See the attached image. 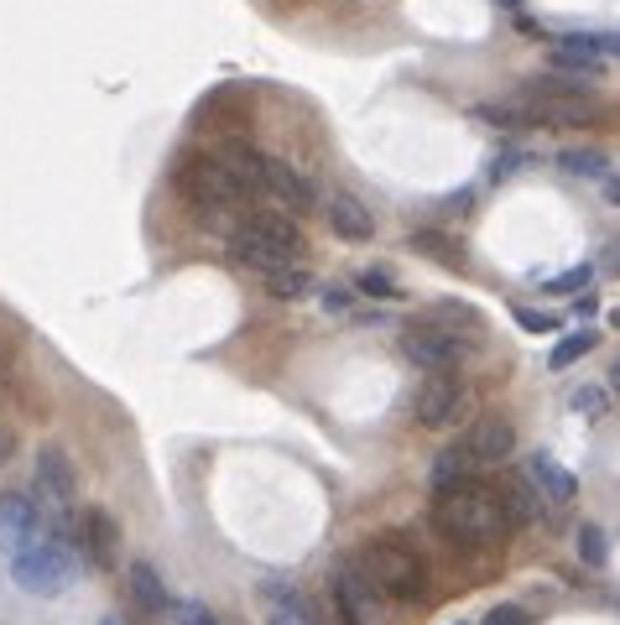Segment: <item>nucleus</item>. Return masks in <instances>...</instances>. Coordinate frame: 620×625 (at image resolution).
Masks as SVG:
<instances>
[{"label": "nucleus", "mask_w": 620, "mask_h": 625, "mask_svg": "<svg viewBox=\"0 0 620 625\" xmlns=\"http://www.w3.org/2000/svg\"><path fill=\"white\" fill-rule=\"evenodd\" d=\"M475 116L490 120V125H506V131H521V125H589V120L600 116V105L584 95L579 78L547 74V78L521 84L517 95L480 105Z\"/></svg>", "instance_id": "f257e3e1"}, {"label": "nucleus", "mask_w": 620, "mask_h": 625, "mask_svg": "<svg viewBox=\"0 0 620 625\" xmlns=\"http://www.w3.org/2000/svg\"><path fill=\"white\" fill-rule=\"evenodd\" d=\"M433 527H439L443 542L454 547H485L506 537L511 522H506V506H500V490L485 485V480H454V485H439L433 495Z\"/></svg>", "instance_id": "f03ea898"}, {"label": "nucleus", "mask_w": 620, "mask_h": 625, "mask_svg": "<svg viewBox=\"0 0 620 625\" xmlns=\"http://www.w3.org/2000/svg\"><path fill=\"white\" fill-rule=\"evenodd\" d=\"M230 255L251 266V272H277V266H302L308 255V234H302L298 215H281V209H261V215L241 219L230 234Z\"/></svg>", "instance_id": "7ed1b4c3"}, {"label": "nucleus", "mask_w": 620, "mask_h": 625, "mask_svg": "<svg viewBox=\"0 0 620 625\" xmlns=\"http://www.w3.org/2000/svg\"><path fill=\"white\" fill-rule=\"evenodd\" d=\"M517 449V428L496 417V412H485L475 423H464L460 438L439 453V464H433V480L439 485H454V480H475V469L485 464H500V459H511Z\"/></svg>", "instance_id": "20e7f679"}, {"label": "nucleus", "mask_w": 620, "mask_h": 625, "mask_svg": "<svg viewBox=\"0 0 620 625\" xmlns=\"http://www.w3.org/2000/svg\"><path fill=\"white\" fill-rule=\"evenodd\" d=\"M355 568L365 573V584L376 589L380 600H397V605L418 600L422 584H428V563H422L412 547H401L397 537L365 542L361 552H355Z\"/></svg>", "instance_id": "39448f33"}, {"label": "nucleus", "mask_w": 620, "mask_h": 625, "mask_svg": "<svg viewBox=\"0 0 620 625\" xmlns=\"http://www.w3.org/2000/svg\"><path fill=\"white\" fill-rule=\"evenodd\" d=\"M11 579H16L32 600H58L68 594V584L79 579V552L63 537H37L32 547L11 552Z\"/></svg>", "instance_id": "423d86ee"}, {"label": "nucleus", "mask_w": 620, "mask_h": 625, "mask_svg": "<svg viewBox=\"0 0 620 625\" xmlns=\"http://www.w3.org/2000/svg\"><path fill=\"white\" fill-rule=\"evenodd\" d=\"M178 194L199 209V215H220V209H235L241 204V188L224 177V167L209 152H182L178 162Z\"/></svg>", "instance_id": "0eeeda50"}, {"label": "nucleus", "mask_w": 620, "mask_h": 625, "mask_svg": "<svg viewBox=\"0 0 620 625\" xmlns=\"http://www.w3.org/2000/svg\"><path fill=\"white\" fill-rule=\"evenodd\" d=\"M469 412V386H464L460 375H422L418 391H412V417H418L422 428H460V417Z\"/></svg>", "instance_id": "6e6552de"}, {"label": "nucleus", "mask_w": 620, "mask_h": 625, "mask_svg": "<svg viewBox=\"0 0 620 625\" xmlns=\"http://www.w3.org/2000/svg\"><path fill=\"white\" fill-rule=\"evenodd\" d=\"M401 354L418 365V371L428 375H449V371H460V360L469 354V344H464L460 333H449L439 329V324H412V329L397 339Z\"/></svg>", "instance_id": "1a4fd4ad"}, {"label": "nucleus", "mask_w": 620, "mask_h": 625, "mask_svg": "<svg viewBox=\"0 0 620 625\" xmlns=\"http://www.w3.org/2000/svg\"><path fill=\"white\" fill-rule=\"evenodd\" d=\"M32 485H37V501L53 511H68L79 501V469L63 449H42L37 464H32Z\"/></svg>", "instance_id": "9d476101"}, {"label": "nucleus", "mask_w": 620, "mask_h": 625, "mask_svg": "<svg viewBox=\"0 0 620 625\" xmlns=\"http://www.w3.org/2000/svg\"><path fill=\"white\" fill-rule=\"evenodd\" d=\"M209 156L224 167V177L241 188L245 198L251 194H261V183H266V152H261L251 136H224V141H214L209 146Z\"/></svg>", "instance_id": "9b49d317"}, {"label": "nucleus", "mask_w": 620, "mask_h": 625, "mask_svg": "<svg viewBox=\"0 0 620 625\" xmlns=\"http://www.w3.org/2000/svg\"><path fill=\"white\" fill-rule=\"evenodd\" d=\"M319 209H323V224L340 234V240H350V245H365V240L376 234V215H370L355 194H344V188L319 194Z\"/></svg>", "instance_id": "f8f14e48"}, {"label": "nucleus", "mask_w": 620, "mask_h": 625, "mask_svg": "<svg viewBox=\"0 0 620 625\" xmlns=\"http://www.w3.org/2000/svg\"><path fill=\"white\" fill-rule=\"evenodd\" d=\"M261 194H272L277 204H287L292 215H302V209H313V204H319L313 177L302 173V167H292L287 156H266V183H261Z\"/></svg>", "instance_id": "ddd939ff"}, {"label": "nucleus", "mask_w": 620, "mask_h": 625, "mask_svg": "<svg viewBox=\"0 0 620 625\" xmlns=\"http://www.w3.org/2000/svg\"><path fill=\"white\" fill-rule=\"evenodd\" d=\"M527 480H532V490L542 495V506H553V511L579 501V480H574L553 453H532V459H527Z\"/></svg>", "instance_id": "4468645a"}, {"label": "nucleus", "mask_w": 620, "mask_h": 625, "mask_svg": "<svg viewBox=\"0 0 620 625\" xmlns=\"http://www.w3.org/2000/svg\"><path fill=\"white\" fill-rule=\"evenodd\" d=\"M334 600H340L344 625H370V610H376V589L365 584V573L355 568V558L334 563Z\"/></svg>", "instance_id": "2eb2a0df"}, {"label": "nucleus", "mask_w": 620, "mask_h": 625, "mask_svg": "<svg viewBox=\"0 0 620 625\" xmlns=\"http://www.w3.org/2000/svg\"><path fill=\"white\" fill-rule=\"evenodd\" d=\"M0 537L11 552L21 547H32L42 537V516H37V501H26V495H0Z\"/></svg>", "instance_id": "dca6fc26"}, {"label": "nucleus", "mask_w": 620, "mask_h": 625, "mask_svg": "<svg viewBox=\"0 0 620 625\" xmlns=\"http://www.w3.org/2000/svg\"><path fill=\"white\" fill-rule=\"evenodd\" d=\"M553 68L558 74H568V78H600V68H605V47H600V37H558L553 42Z\"/></svg>", "instance_id": "f3484780"}, {"label": "nucleus", "mask_w": 620, "mask_h": 625, "mask_svg": "<svg viewBox=\"0 0 620 625\" xmlns=\"http://www.w3.org/2000/svg\"><path fill=\"white\" fill-rule=\"evenodd\" d=\"M79 542H84V552H89V563L110 568V563H115V542H121V527H115V516H110V511H100V506H89V511H84Z\"/></svg>", "instance_id": "a211bd4d"}, {"label": "nucleus", "mask_w": 620, "mask_h": 625, "mask_svg": "<svg viewBox=\"0 0 620 625\" xmlns=\"http://www.w3.org/2000/svg\"><path fill=\"white\" fill-rule=\"evenodd\" d=\"M125 594H131V605H136L141 615H152V621L167 615V605H173V600H167V584L157 579V568H152V563H131V568H125Z\"/></svg>", "instance_id": "6ab92c4d"}, {"label": "nucleus", "mask_w": 620, "mask_h": 625, "mask_svg": "<svg viewBox=\"0 0 620 625\" xmlns=\"http://www.w3.org/2000/svg\"><path fill=\"white\" fill-rule=\"evenodd\" d=\"M500 490V506H506V522L511 527H527V522H538V511H542V495L532 490V480L527 474H511Z\"/></svg>", "instance_id": "aec40b11"}, {"label": "nucleus", "mask_w": 620, "mask_h": 625, "mask_svg": "<svg viewBox=\"0 0 620 625\" xmlns=\"http://www.w3.org/2000/svg\"><path fill=\"white\" fill-rule=\"evenodd\" d=\"M261 282H266V297H277V303H302V297L313 293V272L308 266H277V272H266Z\"/></svg>", "instance_id": "412c9836"}, {"label": "nucleus", "mask_w": 620, "mask_h": 625, "mask_svg": "<svg viewBox=\"0 0 620 625\" xmlns=\"http://www.w3.org/2000/svg\"><path fill=\"white\" fill-rule=\"evenodd\" d=\"M558 167L568 177H595V183H605V177H610V156H605L600 146H568V152H558Z\"/></svg>", "instance_id": "4be33fe9"}, {"label": "nucleus", "mask_w": 620, "mask_h": 625, "mask_svg": "<svg viewBox=\"0 0 620 625\" xmlns=\"http://www.w3.org/2000/svg\"><path fill=\"white\" fill-rule=\"evenodd\" d=\"M266 610H272V625H313V610L298 589H266Z\"/></svg>", "instance_id": "5701e85b"}, {"label": "nucleus", "mask_w": 620, "mask_h": 625, "mask_svg": "<svg viewBox=\"0 0 620 625\" xmlns=\"http://www.w3.org/2000/svg\"><path fill=\"white\" fill-rule=\"evenodd\" d=\"M595 344H600V333H595V329L563 333L558 344H553V354H547V365H553V371H568V365H574V360H584V354L595 350Z\"/></svg>", "instance_id": "b1692460"}, {"label": "nucleus", "mask_w": 620, "mask_h": 625, "mask_svg": "<svg viewBox=\"0 0 620 625\" xmlns=\"http://www.w3.org/2000/svg\"><path fill=\"white\" fill-rule=\"evenodd\" d=\"M574 542H579V563H584V568H605V563H610V547H605V531L595 527V522H584V527L574 531Z\"/></svg>", "instance_id": "393cba45"}, {"label": "nucleus", "mask_w": 620, "mask_h": 625, "mask_svg": "<svg viewBox=\"0 0 620 625\" xmlns=\"http://www.w3.org/2000/svg\"><path fill=\"white\" fill-rule=\"evenodd\" d=\"M589 276H595V266H568L563 276H547V282H542V293L574 297V293H584V287H589Z\"/></svg>", "instance_id": "a878e982"}, {"label": "nucleus", "mask_w": 620, "mask_h": 625, "mask_svg": "<svg viewBox=\"0 0 620 625\" xmlns=\"http://www.w3.org/2000/svg\"><path fill=\"white\" fill-rule=\"evenodd\" d=\"M355 287H361L365 297H401L397 293V276L386 272V266H365V272L355 276Z\"/></svg>", "instance_id": "bb28decb"}, {"label": "nucleus", "mask_w": 620, "mask_h": 625, "mask_svg": "<svg viewBox=\"0 0 620 625\" xmlns=\"http://www.w3.org/2000/svg\"><path fill=\"white\" fill-rule=\"evenodd\" d=\"M527 167H532V152H527V146H511V152H496V162H490V177H496V183H506V177L527 173Z\"/></svg>", "instance_id": "cd10ccee"}, {"label": "nucleus", "mask_w": 620, "mask_h": 625, "mask_svg": "<svg viewBox=\"0 0 620 625\" xmlns=\"http://www.w3.org/2000/svg\"><path fill=\"white\" fill-rule=\"evenodd\" d=\"M605 407H610L605 386H579L574 391V412H584V417H605Z\"/></svg>", "instance_id": "c85d7f7f"}, {"label": "nucleus", "mask_w": 620, "mask_h": 625, "mask_svg": "<svg viewBox=\"0 0 620 625\" xmlns=\"http://www.w3.org/2000/svg\"><path fill=\"white\" fill-rule=\"evenodd\" d=\"M517 324L527 333H553L558 329V318H553V312H538V308H517Z\"/></svg>", "instance_id": "c756f323"}, {"label": "nucleus", "mask_w": 620, "mask_h": 625, "mask_svg": "<svg viewBox=\"0 0 620 625\" xmlns=\"http://www.w3.org/2000/svg\"><path fill=\"white\" fill-rule=\"evenodd\" d=\"M485 625H527V610L521 605H496L485 615Z\"/></svg>", "instance_id": "7c9ffc66"}, {"label": "nucleus", "mask_w": 620, "mask_h": 625, "mask_svg": "<svg viewBox=\"0 0 620 625\" xmlns=\"http://www.w3.org/2000/svg\"><path fill=\"white\" fill-rule=\"evenodd\" d=\"M178 625H220V621H214V615H209L203 605H182V610H178Z\"/></svg>", "instance_id": "2f4dec72"}, {"label": "nucleus", "mask_w": 620, "mask_h": 625, "mask_svg": "<svg viewBox=\"0 0 620 625\" xmlns=\"http://www.w3.org/2000/svg\"><path fill=\"white\" fill-rule=\"evenodd\" d=\"M323 308L344 312V308H350V287H323Z\"/></svg>", "instance_id": "473e14b6"}, {"label": "nucleus", "mask_w": 620, "mask_h": 625, "mask_svg": "<svg viewBox=\"0 0 620 625\" xmlns=\"http://www.w3.org/2000/svg\"><path fill=\"white\" fill-rule=\"evenodd\" d=\"M600 188H605V198H610V209H620V173H610Z\"/></svg>", "instance_id": "72a5a7b5"}, {"label": "nucleus", "mask_w": 620, "mask_h": 625, "mask_svg": "<svg viewBox=\"0 0 620 625\" xmlns=\"http://www.w3.org/2000/svg\"><path fill=\"white\" fill-rule=\"evenodd\" d=\"M605 266H610V272H620V240L610 245V255H605Z\"/></svg>", "instance_id": "f704fd0d"}, {"label": "nucleus", "mask_w": 620, "mask_h": 625, "mask_svg": "<svg viewBox=\"0 0 620 625\" xmlns=\"http://www.w3.org/2000/svg\"><path fill=\"white\" fill-rule=\"evenodd\" d=\"M600 47H605V53H616V58H620V32H616V37H600Z\"/></svg>", "instance_id": "c9c22d12"}, {"label": "nucleus", "mask_w": 620, "mask_h": 625, "mask_svg": "<svg viewBox=\"0 0 620 625\" xmlns=\"http://www.w3.org/2000/svg\"><path fill=\"white\" fill-rule=\"evenodd\" d=\"M610 324H616V329H620V308H616V312H610Z\"/></svg>", "instance_id": "e433bc0d"}, {"label": "nucleus", "mask_w": 620, "mask_h": 625, "mask_svg": "<svg viewBox=\"0 0 620 625\" xmlns=\"http://www.w3.org/2000/svg\"><path fill=\"white\" fill-rule=\"evenodd\" d=\"M616 386H620V360H616Z\"/></svg>", "instance_id": "4c0bfd02"}, {"label": "nucleus", "mask_w": 620, "mask_h": 625, "mask_svg": "<svg viewBox=\"0 0 620 625\" xmlns=\"http://www.w3.org/2000/svg\"><path fill=\"white\" fill-rule=\"evenodd\" d=\"M100 625H121V621H100Z\"/></svg>", "instance_id": "58836bf2"}, {"label": "nucleus", "mask_w": 620, "mask_h": 625, "mask_svg": "<svg viewBox=\"0 0 620 625\" xmlns=\"http://www.w3.org/2000/svg\"><path fill=\"white\" fill-rule=\"evenodd\" d=\"M460 625H464V621H460Z\"/></svg>", "instance_id": "ea45409f"}]
</instances>
